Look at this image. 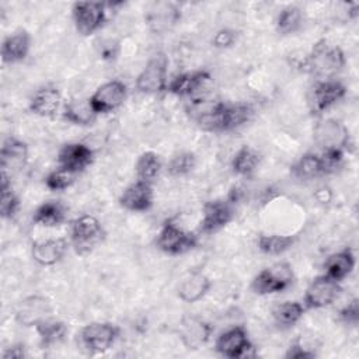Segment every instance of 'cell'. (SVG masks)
<instances>
[{
	"label": "cell",
	"mask_w": 359,
	"mask_h": 359,
	"mask_svg": "<svg viewBox=\"0 0 359 359\" xmlns=\"http://www.w3.org/2000/svg\"><path fill=\"white\" fill-rule=\"evenodd\" d=\"M212 332L213 327L208 321L195 316H185L178 328L182 345L191 351H196L203 346L210 339Z\"/></svg>",
	"instance_id": "ac0fdd59"
},
{
	"label": "cell",
	"mask_w": 359,
	"mask_h": 359,
	"mask_svg": "<svg viewBox=\"0 0 359 359\" xmlns=\"http://www.w3.org/2000/svg\"><path fill=\"white\" fill-rule=\"evenodd\" d=\"M338 317L344 324L356 327L359 323V299L353 297L348 304H345L339 310Z\"/></svg>",
	"instance_id": "60d3db41"
},
{
	"label": "cell",
	"mask_w": 359,
	"mask_h": 359,
	"mask_svg": "<svg viewBox=\"0 0 359 359\" xmlns=\"http://www.w3.org/2000/svg\"><path fill=\"white\" fill-rule=\"evenodd\" d=\"M52 317V306L48 299L39 294L27 296L22 299L15 310V320L22 327L35 328L42 321Z\"/></svg>",
	"instance_id": "9a60e30c"
},
{
	"label": "cell",
	"mask_w": 359,
	"mask_h": 359,
	"mask_svg": "<svg viewBox=\"0 0 359 359\" xmlns=\"http://www.w3.org/2000/svg\"><path fill=\"white\" fill-rule=\"evenodd\" d=\"M161 168H163V163L160 156L151 150H147L139 154L135 163L136 178L149 184H153L157 180V177L161 172Z\"/></svg>",
	"instance_id": "1f68e13d"
},
{
	"label": "cell",
	"mask_w": 359,
	"mask_h": 359,
	"mask_svg": "<svg viewBox=\"0 0 359 359\" xmlns=\"http://www.w3.org/2000/svg\"><path fill=\"white\" fill-rule=\"evenodd\" d=\"M195 167H196V156L191 151H181L170 158L167 171L172 177H184L191 174Z\"/></svg>",
	"instance_id": "74e56055"
},
{
	"label": "cell",
	"mask_w": 359,
	"mask_h": 359,
	"mask_svg": "<svg viewBox=\"0 0 359 359\" xmlns=\"http://www.w3.org/2000/svg\"><path fill=\"white\" fill-rule=\"evenodd\" d=\"M261 154L250 144H243L231 157V171L238 177H250L258 168Z\"/></svg>",
	"instance_id": "4dcf8cb0"
},
{
	"label": "cell",
	"mask_w": 359,
	"mask_h": 359,
	"mask_svg": "<svg viewBox=\"0 0 359 359\" xmlns=\"http://www.w3.org/2000/svg\"><path fill=\"white\" fill-rule=\"evenodd\" d=\"M97 116L88 100H70L62 109V118L77 126H90L95 122Z\"/></svg>",
	"instance_id": "83f0119b"
},
{
	"label": "cell",
	"mask_w": 359,
	"mask_h": 359,
	"mask_svg": "<svg viewBox=\"0 0 359 359\" xmlns=\"http://www.w3.org/2000/svg\"><path fill=\"white\" fill-rule=\"evenodd\" d=\"M168 59L164 53L153 55L136 77V88L142 94L157 95L167 90Z\"/></svg>",
	"instance_id": "ba28073f"
},
{
	"label": "cell",
	"mask_w": 359,
	"mask_h": 359,
	"mask_svg": "<svg viewBox=\"0 0 359 359\" xmlns=\"http://www.w3.org/2000/svg\"><path fill=\"white\" fill-rule=\"evenodd\" d=\"M237 31L233 29V28H229V27H224V28H220L215 35H213V39H212V43L215 48L217 49H227V48H231L236 41H237Z\"/></svg>",
	"instance_id": "ab89813d"
},
{
	"label": "cell",
	"mask_w": 359,
	"mask_h": 359,
	"mask_svg": "<svg viewBox=\"0 0 359 359\" xmlns=\"http://www.w3.org/2000/svg\"><path fill=\"white\" fill-rule=\"evenodd\" d=\"M303 24V13L297 6H286L282 8L275 20V29L279 35H290L300 29Z\"/></svg>",
	"instance_id": "8d00e7d4"
},
{
	"label": "cell",
	"mask_w": 359,
	"mask_h": 359,
	"mask_svg": "<svg viewBox=\"0 0 359 359\" xmlns=\"http://www.w3.org/2000/svg\"><path fill=\"white\" fill-rule=\"evenodd\" d=\"M121 328L108 321L86 324L77 334V345L87 355L104 353L112 348L119 338Z\"/></svg>",
	"instance_id": "7a4b0ae2"
},
{
	"label": "cell",
	"mask_w": 359,
	"mask_h": 359,
	"mask_svg": "<svg viewBox=\"0 0 359 359\" xmlns=\"http://www.w3.org/2000/svg\"><path fill=\"white\" fill-rule=\"evenodd\" d=\"M342 287L339 282L328 278L327 275L316 276L307 286L303 297L306 310H320L331 306L341 294Z\"/></svg>",
	"instance_id": "30bf717a"
},
{
	"label": "cell",
	"mask_w": 359,
	"mask_h": 359,
	"mask_svg": "<svg viewBox=\"0 0 359 359\" xmlns=\"http://www.w3.org/2000/svg\"><path fill=\"white\" fill-rule=\"evenodd\" d=\"M210 73L205 69L182 72L168 81L165 91L175 97H191L201 87H203L210 80Z\"/></svg>",
	"instance_id": "44dd1931"
},
{
	"label": "cell",
	"mask_w": 359,
	"mask_h": 359,
	"mask_svg": "<svg viewBox=\"0 0 359 359\" xmlns=\"http://www.w3.org/2000/svg\"><path fill=\"white\" fill-rule=\"evenodd\" d=\"M346 66V57L341 46L330 45L327 39L314 43L311 52L303 62V69L317 80L335 79Z\"/></svg>",
	"instance_id": "6da1fadb"
},
{
	"label": "cell",
	"mask_w": 359,
	"mask_h": 359,
	"mask_svg": "<svg viewBox=\"0 0 359 359\" xmlns=\"http://www.w3.org/2000/svg\"><path fill=\"white\" fill-rule=\"evenodd\" d=\"M3 359H22L27 356V351L24 344H14L8 348H6L1 353Z\"/></svg>",
	"instance_id": "7bdbcfd3"
},
{
	"label": "cell",
	"mask_w": 359,
	"mask_h": 359,
	"mask_svg": "<svg viewBox=\"0 0 359 359\" xmlns=\"http://www.w3.org/2000/svg\"><path fill=\"white\" fill-rule=\"evenodd\" d=\"M346 95V87L337 79L317 80L311 90V105L317 114L325 112Z\"/></svg>",
	"instance_id": "e0dca14e"
},
{
	"label": "cell",
	"mask_w": 359,
	"mask_h": 359,
	"mask_svg": "<svg viewBox=\"0 0 359 359\" xmlns=\"http://www.w3.org/2000/svg\"><path fill=\"white\" fill-rule=\"evenodd\" d=\"M28 161V144L14 136L7 137L0 149V168L1 171L13 172L25 167Z\"/></svg>",
	"instance_id": "603a6c76"
},
{
	"label": "cell",
	"mask_w": 359,
	"mask_h": 359,
	"mask_svg": "<svg viewBox=\"0 0 359 359\" xmlns=\"http://www.w3.org/2000/svg\"><path fill=\"white\" fill-rule=\"evenodd\" d=\"M356 258L352 248H344L337 252H332L327 257L324 262V275L328 278L341 282L348 278L355 269Z\"/></svg>",
	"instance_id": "484cf974"
},
{
	"label": "cell",
	"mask_w": 359,
	"mask_h": 359,
	"mask_svg": "<svg viewBox=\"0 0 359 359\" xmlns=\"http://www.w3.org/2000/svg\"><path fill=\"white\" fill-rule=\"evenodd\" d=\"M20 209V198L11 187L10 175L1 171L0 181V215L3 219H13Z\"/></svg>",
	"instance_id": "d590c367"
},
{
	"label": "cell",
	"mask_w": 359,
	"mask_h": 359,
	"mask_svg": "<svg viewBox=\"0 0 359 359\" xmlns=\"http://www.w3.org/2000/svg\"><path fill=\"white\" fill-rule=\"evenodd\" d=\"M181 20V10L175 3L157 1L151 4L144 15V21L153 32L161 34L171 29Z\"/></svg>",
	"instance_id": "d6986e66"
},
{
	"label": "cell",
	"mask_w": 359,
	"mask_h": 359,
	"mask_svg": "<svg viewBox=\"0 0 359 359\" xmlns=\"http://www.w3.org/2000/svg\"><path fill=\"white\" fill-rule=\"evenodd\" d=\"M66 222V208L59 201L41 203L32 215V223L42 227H57Z\"/></svg>",
	"instance_id": "f546056e"
},
{
	"label": "cell",
	"mask_w": 359,
	"mask_h": 359,
	"mask_svg": "<svg viewBox=\"0 0 359 359\" xmlns=\"http://www.w3.org/2000/svg\"><path fill=\"white\" fill-rule=\"evenodd\" d=\"M109 3L105 1H76L72 7V17L76 31L90 36L101 29L107 21Z\"/></svg>",
	"instance_id": "8992f818"
},
{
	"label": "cell",
	"mask_w": 359,
	"mask_h": 359,
	"mask_svg": "<svg viewBox=\"0 0 359 359\" xmlns=\"http://www.w3.org/2000/svg\"><path fill=\"white\" fill-rule=\"evenodd\" d=\"M215 351L229 359H241L255 356L254 345L248 331L243 325H234L220 332L215 341Z\"/></svg>",
	"instance_id": "9c48e42d"
},
{
	"label": "cell",
	"mask_w": 359,
	"mask_h": 359,
	"mask_svg": "<svg viewBox=\"0 0 359 359\" xmlns=\"http://www.w3.org/2000/svg\"><path fill=\"white\" fill-rule=\"evenodd\" d=\"M39 337V344L42 348H50L62 342L67 334V325L60 320H53L52 317L42 321L35 327Z\"/></svg>",
	"instance_id": "d6a6232c"
},
{
	"label": "cell",
	"mask_w": 359,
	"mask_h": 359,
	"mask_svg": "<svg viewBox=\"0 0 359 359\" xmlns=\"http://www.w3.org/2000/svg\"><path fill=\"white\" fill-rule=\"evenodd\" d=\"M314 140L321 150L339 149L345 151L352 146L349 130L337 119H324L318 122L314 129Z\"/></svg>",
	"instance_id": "4fadbf2b"
},
{
	"label": "cell",
	"mask_w": 359,
	"mask_h": 359,
	"mask_svg": "<svg viewBox=\"0 0 359 359\" xmlns=\"http://www.w3.org/2000/svg\"><path fill=\"white\" fill-rule=\"evenodd\" d=\"M70 243L63 237L34 241L31 245L32 259L41 266H52L63 259Z\"/></svg>",
	"instance_id": "ffe728a7"
},
{
	"label": "cell",
	"mask_w": 359,
	"mask_h": 359,
	"mask_svg": "<svg viewBox=\"0 0 359 359\" xmlns=\"http://www.w3.org/2000/svg\"><path fill=\"white\" fill-rule=\"evenodd\" d=\"M294 241H296L294 236L261 233L257 238V247L265 255H280L287 250H290Z\"/></svg>",
	"instance_id": "836d02e7"
},
{
	"label": "cell",
	"mask_w": 359,
	"mask_h": 359,
	"mask_svg": "<svg viewBox=\"0 0 359 359\" xmlns=\"http://www.w3.org/2000/svg\"><path fill=\"white\" fill-rule=\"evenodd\" d=\"M31 49V35L27 29H18L1 42V60L7 65L20 63L27 59Z\"/></svg>",
	"instance_id": "cb8c5ba5"
},
{
	"label": "cell",
	"mask_w": 359,
	"mask_h": 359,
	"mask_svg": "<svg viewBox=\"0 0 359 359\" xmlns=\"http://www.w3.org/2000/svg\"><path fill=\"white\" fill-rule=\"evenodd\" d=\"M254 114V108L248 102H226L222 114V132H230L245 125Z\"/></svg>",
	"instance_id": "f1b7e54d"
},
{
	"label": "cell",
	"mask_w": 359,
	"mask_h": 359,
	"mask_svg": "<svg viewBox=\"0 0 359 359\" xmlns=\"http://www.w3.org/2000/svg\"><path fill=\"white\" fill-rule=\"evenodd\" d=\"M316 356V351L311 348H306L300 341H294L293 344H290V346L285 352L286 359H313Z\"/></svg>",
	"instance_id": "b9f144b4"
},
{
	"label": "cell",
	"mask_w": 359,
	"mask_h": 359,
	"mask_svg": "<svg viewBox=\"0 0 359 359\" xmlns=\"http://www.w3.org/2000/svg\"><path fill=\"white\" fill-rule=\"evenodd\" d=\"M62 104V94L55 86H43L38 88L29 100L28 109L41 118H52L56 115Z\"/></svg>",
	"instance_id": "7402d4cb"
},
{
	"label": "cell",
	"mask_w": 359,
	"mask_h": 359,
	"mask_svg": "<svg viewBox=\"0 0 359 359\" xmlns=\"http://www.w3.org/2000/svg\"><path fill=\"white\" fill-rule=\"evenodd\" d=\"M306 311L307 310L304 309L303 303L296 300H286L273 309L272 316L278 325L289 328L296 325L303 318Z\"/></svg>",
	"instance_id": "e575fe53"
},
{
	"label": "cell",
	"mask_w": 359,
	"mask_h": 359,
	"mask_svg": "<svg viewBox=\"0 0 359 359\" xmlns=\"http://www.w3.org/2000/svg\"><path fill=\"white\" fill-rule=\"evenodd\" d=\"M107 231L102 223L93 215H81L72 222L70 245L77 255H87L104 240Z\"/></svg>",
	"instance_id": "3957f363"
},
{
	"label": "cell",
	"mask_w": 359,
	"mask_h": 359,
	"mask_svg": "<svg viewBox=\"0 0 359 359\" xmlns=\"http://www.w3.org/2000/svg\"><path fill=\"white\" fill-rule=\"evenodd\" d=\"M196 245L198 236L194 231L182 229L172 219H167L156 236V247L167 255H182Z\"/></svg>",
	"instance_id": "5b68a950"
},
{
	"label": "cell",
	"mask_w": 359,
	"mask_h": 359,
	"mask_svg": "<svg viewBox=\"0 0 359 359\" xmlns=\"http://www.w3.org/2000/svg\"><path fill=\"white\" fill-rule=\"evenodd\" d=\"M76 175L74 172L63 168V167H59L52 170L46 177H45V187L50 191H65L67 188H70L74 181H76Z\"/></svg>",
	"instance_id": "f35d334b"
},
{
	"label": "cell",
	"mask_w": 359,
	"mask_h": 359,
	"mask_svg": "<svg viewBox=\"0 0 359 359\" xmlns=\"http://www.w3.org/2000/svg\"><path fill=\"white\" fill-rule=\"evenodd\" d=\"M292 175L302 181H311L328 174L320 153H304L290 167Z\"/></svg>",
	"instance_id": "4316f807"
},
{
	"label": "cell",
	"mask_w": 359,
	"mask_h": 359,
	"mask_svg": "<svg viewBox=\"0 0 359 359\" xmlns=\"http://www.w3.org/2000/svg\"><path fill=\"white\" fill-rule=\"evenodd\" d=\"M294 282V272L289 262H276L259 271L251 280V290L258 296L285 292Z\"/></svg>",
	"instance_id": "277c9868"
},
{
	"label": "cell",
	"mask_w": 359,
	"mask_h": 359,
	"mask_svg": "<svg viewBox=\"0 0 359 359\" xmlns=\"http://www.w3.org/2000/svg\"><path fill=\"white\" fill-rule=\"evenodd\" d=\"M128 98V86L121 80H109L97 87L88 98L93 111L97 115L116 111Z\"/></svg>",
	"instance_id": "8fae6325"
},
{
	"label": "cell",
	"mask_w": 359,
	"mask_h": 359,
	"mask_svg": "<svg viewBox=\"0 0 359 359\" xmlns=\"http://www.w3.org/2000/svg\"><path fill=\"white\" fill-rule=\"evenodd\" d=\"M226 102L216 98H192L187 107V115L205 132H222V114Z\"/></svg>",
	"instance_id": "52a82bcc"
},
{
	"label": "cell",
	"mask_w": 359,
	"mask_h": 359,
	"mask_svg": "<svg viewBox=\"0 0 359 359\" xmlns=\"http://www.w3.org/2000/svg\"><path fill=\"white\" fill-rule=\"evenodd\" d=\"M118 202L119 206L128 212H147L154 202L153 184L136 180L122 191Z\"/></svg>",
	"instance_id": "2e32d148"
},
{
	"label": "cell",
	"mask_w": 359,
	"mask_h": 359,
	"mask_svg": "<svg viewBox=\"0 0 359 359\" xmlns=\"http://www.w3.org/2000/svg\"><path fill=\"white\" fill-rule=\"evenodd\" d=\"M212 280L202 272H192L181 280L177 287V296L184 303H196L202 300L210 290Z\"/></svg>",
	"instance_id": "d4e9b609"
},
{
	"label": "cell",
	"mask_w": 359,
	"mask_h": 359,
	"mask_svg": "<svg viewBox=\"0 0 359 359\" xmlns=\"http://www.w3.org/2000/svg\"><path fill=\"white\" fill-rule=\"evenodd\" d=\"M234 219V202L227 199L208 201L199 222L201 234H213L224 229Z\"/></svg>",
	"instance_id": "7c38bea8"
},
{
	"label": "cell",
	"mask_w": 359,
	"mask_h": 359,
	"mask_svg": "<svg viewBox=\"0 0 359 359\" xmlns=\"http://www.w3.org/2000/svg\"><path fill=\"white\" fill-rule=\"evenodd\" d=\"M56 161L59 167L80 174L93 164L94 150L83 142H70L59 149Z\"/></svg>",
	"instance_id": "5bb4252c"
}]
</instances>
